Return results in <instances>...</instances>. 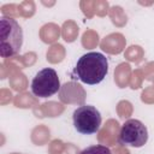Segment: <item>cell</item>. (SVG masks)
I'll return each instance as SVG.
<instances>
[{
    "mask_svg": "<svg viewBox=\"0 0 154 154\" xmlns=\"http://www.w3.org/2000/svg\"><path fill=\"white\" fill-rule=\"evenodd\" d=\"M108 73V60L99 52L83 54L73 69V75L84 84L95 85L103 81Z\"/></svg>",
    "mask_w": 154,
    "mask_h": 154,
    "instance_id": "1",
    "label": "cell"
},
{
    "mask_svg": "<svg viewBox=\"0 0 154 154\" xmlns=\"http://www.w3.org/2000/svg\"><path fill=\"white\" fill-rule=\"evenodd\" d=\"M23 45V30L18 22L10 17L0 19V55L12 58L17 55Z\"/></svg>",
    "mask_w": 154,
    "mask_h": 154,
    "instance_id": "2",
    "label": "cell"
},
{
    "mask_svg": "<svg viewBox=\"0 0 154 154\" xmlns=\"http://www.w3.org/2000/svg\"><path fill=\"white\" fill-rule=\"evenodd\" d=\"M73 126L77 132L82 135H93L96 134L102 123L101 113L96 107L90 105H83L77 107L72 114Z\"/></svg>",
    "mask_w": 154,
    "mask_h": 154,
    "instance_id": "3",
    "label": "cell"
},
{
    "mask_svg": "<svg viewBox=\"0 0 154 154\" xmlns=\"http://www.w3.org/2000/svg\"><path fill=\"white\" fill-rule=\"evenodd\" d=\"M148 141V129L138 119H128L120 128L118 142L125 147L141 148Z\"/></svg>",
    "mask_w": 154,
    "mask_h": 154,
    "instance_id": "4",
    "label": "cell"
},
{
    "mask_svg": "<svg viewBox=\"0 0 154 154\" xmlns=\"http://www.w3.org/2000/svg\"><path fill=\"white\" fill-rule=\"evenodd\" d=\"M31 93L37 97H49L57 94L60 89L58 73L52 67L40 70L31 81Z\"/></svg>",
    "mask_w": 154,
    "mask_h": 154,
    "instance_id": "5",
    "label": "cell"
},
{
    "mask_svg": "<svg viewBox=\"0 0 154 154\" xmlns=\"http://www.w3.org/2000/svg\"><path fill=\"white\" fill-rule=\"evenodd\" d=\"M79 154H112V152L106 146L96 144V146H90L84 148Z\"/></svg>",
    "mask_w": 154,
    "mask_h": 154,
    "instance_id": "6",
    "label": "cell"
}]
</instances>
